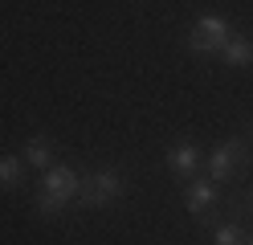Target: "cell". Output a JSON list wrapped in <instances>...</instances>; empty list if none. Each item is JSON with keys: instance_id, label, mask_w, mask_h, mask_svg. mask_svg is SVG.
<instances>
[{"instance_id": "cell-1", "label": "cell", "mask_w": 253, "mask_h": 245, "mask_svg": "<svg viewBox=\"0 0 253 245\" xmlns=\"http://www.w3.org/2000/svg\"><path fill=\"white\" fill-rule=\"evenodd\" d=\"M78 188H82V180H78L74 168H49L41 192L33 196V208L41 212V217H57L70 200H78Z\"/></svg>"}, {"instance_id": "cell-2", "label": "cell", "mask_w": 253, "mask_h": 245, "mask_svg": "<svg viewBox=\"0 0 253 245\" xmlns=\"http://www.w3.org/2000/svg\"><path fill=\"white\" fill-rule=\"evenodd\" d=\"M123 192H126V176L119 168H98V172H90L82 180L78 204H82V208H106V204H115Z\"/></svg>"}, {"instance_id": "cell-3", "label": "cell", "mask_w": 253, "mask_h": 245, "mask_svg": "<svg viewBox=\"0 0 253 245\" xmlns=\"http://www.w3.org/2000/svg\"><path fill=\"white\" fill-rule=\"evenodd\" d=\"M249 168V143L245 139H225L212 147L209 155V180L212 184H233V180H241Z\"/></svg>"}, {"instance_id": "cell-4", "label": "cell", "mask_w": 253, "mask_h": 245, "mask_svg": "<svg viewBox=\"0 0 253 245\" xmlns=\"http://www.w3.org/2000/svg\"><path fill=\"white\" fill-rule=\"evenodd\" d=\"M229 37H233V25L225 21V16L209 12V16H200V21L192 25V33H188V49H192V53L212 57V53H220V49H225Z\"/></svg>"}, {"instance_id": "cell-5", "label": "cell", "mask_w": 253, "mask_h": 245, "mask_svg": "<svg viewBox=\"0 0 253 245\" xmlns=\"http://www.w3.org/2000/svg\"><path fill=\"white\" fill-rule=\"evenodd\" d=\"M168 168H171V176H180L184 184L196 176V168H200V147L192 143V139H180V143H171L168 147Z\"/></svg>"}, {"instance_id": "cell-6", "label": "cell", "mask_w": 253, "mask_h": 245, "mask_svg": "<svg viewBox=\"0 0 253 245\" xmlns=\"http://www.w3.org/2000/svg\"><path fill=\"white\" fill-rule=\"evenodd\" d=\"M216 204V184L212 180H188V188H184V208L192 212V217H209V208Z\"/></svg>"}, {"instance_id": "cell-7", "label": "cell", "mask_w": 253, "mask_h": 245, "mask_svg": "<svg viewBox=\"0 0 253 245\" xmlns=\"http://www.w3.org/2000/svg\"><path fill=\"white\" fill-rule=\"evenodd\" d=\"M216 57H225V65H233V70H245V65H253V41L249 37H229Z\"/></svg>"}, {"instance_id": "cell-8", "label": "cell", "mask_w": 253, "mask_h": 245, "mask_svg": "<svg viewBox=\"0 0 253 245\" xmlns=\"http://www.w3.org/2000/svg\"><path fill=\"white\" fill-rule=\"evenodd\" d=\"M21 159L29 163V168H49V159H53V139H49V135H33V139L25 143Z\"/></svg>"}, {"instance_id": "cell-9", "label": "cell", "mask_w": 253, "mask_h": 245, "mask_svg": "<svg viewBox=\"0 0 253 245\" xmlns=\"http://www.w3.org/2000/svg\"><path fill=\"white\" fill-rule=\"evenodd\" d=\"M21 180H25V159L21 155H0V188L12 192V188H21Z\"/></svg>"}, {"instance_id": "cell-10", "label": "cell", "mask_w": 253, "mask_h": 245, "mask_svg": "<svg viewBox=\"0 0 253 245\" xmlns=\"http://www.w3.org/2000/svg\"><path fill=\"white\" fill-rule=\"evenodd\" d=\"M229 217H233V221H253V184L237 188V192L229 196Z\"/></svg>"}, {"instance_id": "cell-11", "label": "cell", "mask_w": 253, "mask_h": 245, "mask_svg": "<svg viewBox=\"0 0 253 245\" xmlns=\"http://www.w3.org/2000/svg\"><path fill=\"white\" fill-rule=\"evenodd\" d=\"M212 245H245V233H241L237 225H216Z\"/></svg>"}, {"instance_id": "cell-12", "label": "cell", "mask_w": 253, "mask_h": 245, "mask_svg": "<svg viewBox=\"0 0 253 245\" xmlns=\"http://www.w3.org/2000/svg\"><path fill=\"white\" fill-rule=\"evenodd\" d=\"M245 245H253V233H249V237H245Z\"/></svg>"}]
</instances>
